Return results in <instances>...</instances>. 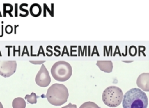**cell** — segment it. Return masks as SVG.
<instances>
[{
    "instance_id": "1",
    "label": "cell",
    "mask_w": 149,
    "mask_h": 108,
    "mask_svg": "<svg viewBox=\"0 0 149 108\" xmlns=\"http://www.w3.org/2000/svg\"><path fill=\"white\" fill-rule=\"evenodd\" d=\"M123 108H147L148 98L144 92L137 88L127 91L123 96Z\"/></svg>"
},
{
    "instance_id": "12",
    "label": "cell",
    "mask_w": 149,
    "mask_h": 108,
    "mask_svg": "<svg viewBox=\"0 0 149 108\" xmlns=\"http://www.w3.org/2000/svg\"><path fill=\"white\" fill-rule=\"evenodd\" d=\"M79 108H100L96 103L93 102H86L83 103Z\"/></svg>"
},
{
    "instance_id": "7",
    "label": "cell",
    "mask_w": 149,
    "mask_h": 108,
    "mask_svg": "<svg viewBox=\"0 0 149 108\" xmlns=\"http://www.w3.org/2000/svg\"><path fill=\"white\" fill-rule=\"evenodd\" d=\"M137 85L143 90L148 92L149 91V73L141 74L137 78Z\"/></svg>"
},
{
    "instance_id": "8",
    "label": "cell",
    "mask_w": 149,
    "mask_h": 108,
    "mask_svg": "<svg viewBox=\"0 0 149 108\" xmlns=\"http://www.w3.org/2000/svg\"><path fill=\"white\" fill-rule=\"evenodd\" d=\"M96 65L104 72L109 73L112 71L113 63L111 60H98Z\"/></svg>"
},
{
    "instance_id": "17",
    "label": "cell",
    "mask_w": 149,
    "mask_h": 108,
    "mask_svg": "<svg viewBox=\"0 0 149 108\" xmlns=\"http://www.w3.org/2000/svg\"><path fill=\"white\" fill-rule=\"evenodd\" d=\"M62 108H77V106L76 105H72L71 103H69L68 105L62 107Z\"/></svg>"
},
{
    "instance_id": "6",
    "label": "cell",
    "mask_w": 149,
    "mask_h": 108,
    "mask_svg": "<svg viewBox=\"0 0 149 108\" xmlns=\"http://www.w3.org/2000/svg\"><path fill=\"white\" fill-rule=\"evenodd\" d=\"M35 81L38 86L41 87H46L49 85L51 82V77L49 72L44 64H42L40 70L36 76Z\"/></svg>"
},
{
    "instance_id": "11",
    "label": "cell",
    "mask_w": 149,
    "mask_h": 108,
    "mask_svg": "<svg viewBox=\"0 0 149 108\" xmlns=\"http://www.w3.org/2000/svg\"><path fill=\"white\" fill-rule=\"evenodd\" d=\"M37 96L34 92H31L30 95H26L25 96V99L27 100L29 103L35 104L37 103Z\"/></svg>"
},
{
    "instance_id": "19",
    "label": "cell",
    "mask_w": 149,
    "mask_h": 108,
    "mask_svg": "<svg viewBox=\"0 0 149 108\" xmlns=\"http://www.w3.org/2000/svg\"><path fill=\"white\" fill-rule=\"evenodd\" d=\"M0 16H2V15L1 14V12H0Z\"/></svg>"
},
{
    "instance_id": "3",
    "label": "cell",
    "mask_w": 149,
    "mask_h": 108,
    "mask_svg": "<svg viewBox=\"0 0 149 108\" xmlns=\"http://www.w3.org/2000/svg\"><path fill=\"white\" fill-rule=\"evenodd\" d=\"M123 96V93L120 88L116 86H109L104 91L102 99L107 106L116 107L121 103Z\"/></svg>"
},
{
    "instance_id": "15",
    "label": "cell",
    "mask_w": 149,
    "mask_h": 108,
    "mask_svg": "<svg viewBox=\"0 0 149 108\" xmlns=\"http://www.w3.org/2000/svg\"><path fill=\"white\" fill-rule=\"evenodd\" d=\"M45 61V60H30V62L34 64H43Z\"/></svg>"
},
{
    "instance_id": "16",
    "label": "cell",
    "mask_w": 149,
    "mask_h": 108,
    "mask_svg": "<svg viewBox=\"0 0 149 108\" xmlns=\"http://www.w3.org/2000/svg\"><path fill=\"white\" fill-rule=\"evenodd\" d=\"M5 31H6V33L8 34L11 33L12 31V27L10 25L6 26V28H5Z\"/></svg>"
},
{
    "instance_id": "2",
    "label": "cell",
    "mask_w": 149,
    "mask_h": 108,
    "mask_svg": "<svg viewBox=\"0 0 149 108\" xmlns=\"http://www.w3.org/2000/svg\"><path fill=\"white\" fill-rule=\"evenodd\" d=\"M69 92L67 87L62 84H54L48 88L46 97L52 105L61 106L67 102Z\"/></svg>"
},
{
    "instance_id": "9",
    "label": "cell",
    "mask_w": 149,
    "mask_h": 108,
    "mask_svg": "<svg viewBox=\"0 0 149 108\" xmlns=\"http://www.w3.org/2000/svg\"><path fill=\"white\" fill-rule=\"evenodd\" d=\"M13 108H26V103L24 99L20 97L15 98L12 101Z\"/></svg>"
},
{
    "instance_id": "18",
    "label": "cell",
    "mask_w": 149,
    "mask_h": 108,
    "mask_svg": "<svg viewBox=\"0 0 149 108\" xmlns=\"http://www.w3.org/2000/svg\"><path fill=\"white\" fill-rule=\"evenodd\" d=\"M0 108H3V106L2 105V104L1 103V102H0Z\"/></svg>"
},
{
    "instance_id": "10",
    "label": "cell",
    "mask_w": 149,
    "mask_h": 108,
    "mask_svg": "<svg viewBox=\"0 0 149 108\" xmlns=\"http://www.w3.org/2000/svg\"><path fill=\"white\" fill-rule=\"evenodd\" d=\"M42 12L41 6L38 3H34L31 5L30 8V12L31 16L34 17L39 16Z\"/></svg>"
},
{
    "instance_id": "5",
    "label": "cell",
    "mask_w": 149,
    "mask_h": 108,
    "mask_svg": "<svg viewBox=\"0 0 149 108\" xmlns=\"http://www.w3.org/2000/svg\"><path fill=\"white\" fill-rule=\"evenodd\" d=\"M17 63L15 60H0V75L9 77L16 71Z\"/></svg>"
},
{
    "instance_id": "4",
    "label": "cell",
    "mask_w": 149,
    "mask_h": 108,
    "mask_svg": "<svg viewBox=\"0 0 149 108\" xmlns=\"http://www.w3.org/2000/svg\"><path fill=\"white\" fill-rule=\"evenodd\" d=\"M53 78L58 81H65L72 75V68L67 62L60 60L55 62L51 69Z\"/></svg>"
},
{
    "instance_id": "13",
    "label": "cell",
    "mask_w": 149,
    "mask_h": 108,
    "mask_svg": "<svg viewBox=\"0 0 149 108\" xmlns=\"http://www.w3.org/2000/svg\"><path fill=\"white\" fill-rule=\"evenodd\" d=\"M13 10L12 6L9 3H4L3 4V16H6V13H9L10 16H12L11 15V12Z\"/></svg>"
},
{
    "instance_id": "14",
    "label": "cell",
    "mask_w": 149,
    "mask_h": 108,
    "mask_svg": "<svg viewBox=\"0 0 149 108\" xmlns=\"http://www.w3.org/2000/svg\"><path fill=\"white\" fill-rule=\"evenodd\" d=\"M137 53V49L134 46H132L129 48V53L131 56H134Z\"/></svg>"
}]
</instances>
